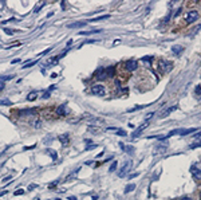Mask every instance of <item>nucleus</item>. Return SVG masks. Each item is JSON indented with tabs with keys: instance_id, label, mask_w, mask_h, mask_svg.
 <instances>
[{
	"instance_id": "1",
	"label": "nucleus",
	"mask_w": 201,
	"mask_h": 200,
	"mask_svg": "<svg viewBox=\"0 0 201 200\" xmlns=\"http://www.w3.org/2000/svg\"><path fill=\"white\" fill-rule=\"evenodd\" d=\"M132 167H133V163L132 161H125L124 163V165L121 167V169L118 171V177H126L128 176V173L130 172V169H132Z\"/></svg>"
},
{
	"instance_id": "2",
	"label": "nucleus",
	"mask_w": 201,
	"mask_h": 200,
	"mask_svg": "<svg viewBox=\"0 0 201 200\" xmlns=\"http://www.w3.org/2000/svg\"><path fill=\"white\" fill-rule=\"evenodd\" d=\"M91 93L95 95H99V97H103L106 94V89H105L103 85H99V83H95L93 87H91Z\"/></svg>"
},
{
	"instance_id": "3",
	"label": "nucleus",
	"mask_w": 201,
	"mask_h": 200,
	"mask_svg": "<svg viewBox=\"0 0 201 200\" xmlns=\"http://www.w3.org/2000/svg\"><path fill=\"white\" fill-rule=\"evenodd\" d=\"M198 19V12L194 11V10H192V11H189L188 14H186L185 16V22L188 24H192L193 22H196V20Z\"/></svg>"
},
{
	"instance_id": "4",
	"label": "nucleus",
	"mask_w": 201,
	"mask_h": 200,
	"mask_svg": "<svg viewBox=\"0 0 201 200\" xmlns=\"http://www.w3.org/2000/svg\"><path fill=\"white\" fill-rule=\"evenodd\" d=\"M125 69L128 71H134L138 69V62L137 61H128L125 63Z\"/></svg>"
},
{
	"instance_id": "5",
	"label": "nucleus",
	"mask_w": 201,
	"mask_h": 200,
	"mask_svg": "<svg viewBox=\"0 0 201 200\" xmlns=\"http://www.w3.org/2000/svg\"><path fill=\"white\" fill-rule=\"evenodd\" d=\"M160 69H162L164 73H168L173 69V65L170 62H166V61H160Z\"/></svg>"
},
{
	"instance_id": "6",
	"label": "nucleus",
	"mask_w": 201,
	"mask_h": 200,
	"mask_svg": "<svg viewBox=\"0 0 201 200\" xmlns=\"http://www.w3.org/2000/svg\"><path fill=\"white\" fill-rule=\"evenodd\" d=\"M95 77H97V79H99V81H103L107 75H106V69H103V67H99L97 70V73H95Z\"/></svg>"
},
{
	"instance_id": "7",
	"label": "nucleus",
	"mask_w": 201,
	"mask_h": 200,
	"mask_svg": "<svg viewBox=\"0 0 201 200\" xmlns=\"http://www.w3.org/2000/svg\"><path fill=\"white\" fill-rule=\"evenodd\" d=\"M69 113V109H67L66 105H60L59 107H56V114L58 116H66Z\"/></svg>"
},
{
	"instance_id": "8",
	"label": "nucleus",
	"mask_w": 201,
	"mask_h": 200,
	"mask_svg": "<svg viewBox=\"0 0 201 200\" xmlns=\"http://www.w3.org/2000/svg\"><path fill=\"white\" fill-rule=\"evenodd\" d=\"M147 125H149V121H145V122H143V124H142V125H141V126H139V128H138V130H135L134 133H133V137H137L138 134H141V133H142V132H143V130H145V128H146Z\"/></svg>"
},
{
	"instance_id": "9",
	"label": "nucleus",
	"mask_w": 201,
	"mask_h": 200,
	"mask_svg": "<svg viewBox=\"0 0 201 200\" xmlns=\"http://www.w3.org/2000/svg\"><path fill=\"white\" fill-rule=\"evenodd\" d=\"M86 24H87V22H75V23H71V24H69L67 27L69 28H81V27H85Z\"/></svg>"
},
{
	"instance_id": "10",
	"label": "nucleus",
	"mask_w": 201,
	"mask_h": 200,
	"mask_svg": "<svg viewBox=\"0 0 201 200\" xmlns=\"http://www.w3.org/2000/svg\"><path fill=\"white\" fill-rule=\"evenodd\" d=\"M190 172H192V175H193L196 179H201V169H198L196 165L190 168Z\"/></svg>"
},
{
	"instance_id": "11",
	"label": "nucleus",
	"mask_w": 201,
	"mask_h": 200,
	"mask_svg": "<svg viewBox=\"0 0 201 200\" xmlns=\"http://www.w3.org/2000/svg\"><path fill=\"white\" fill-rule=\"evenodd\" d=\"M177 109V106H172V107H169V109H166L165 112H162V113L160 114V118H165V117H168L172 112H174V110Z\"/></svg>"
},
{
	"instance_id": "12",
	"label": "nucleus",
	"mask_w": 201,
	"mask_h": 200,
	"mask_svg": "<svg viewBox=\"0 0 201 200\" xmlns=\"http://www.w3.org/2000/svg\"><path fill=\"white\" fill-rule=\"evenodd\" d=\"M184 51V47L182 46H172V52L176 55H180Z\"/></svg>"
},
{
	"instance_id": "13",
	"label": "nucleus",
	"mask_w": 201,
	"mask_h": 200,
	"mask_svg": "<svg viewBox=\"0 0 201 200\" xmlns=\"http://www.w3.org/2000/svg\"><path fill=\"white\" fill-rule=\"evenodd\" d=\"M106 75H107V77H114V75H115V67L114 66L107 67V69H106Z\"/></svg>"
},
{
	"instance_id": "14",
	"label": "nucleus",
	"mask_w": 201,
	"mask_h": 200,
	"mask_svg": "<svg viewBox=\"0 0 201 200\" xmlns=\"http://www.w3.org/2000/svg\"><path fill=\"white\" fill-rule=\"evenodd\" d=\"M59 141L62 142V144H65V145H67V144H69V134H62V136H59Z\"/></svg>"
},
{
	"instance_id": "15",
	"label": "nucleus",
	"mask_w": 201,
	"mask_h": 200,
	"mask_svg": "<svg viewBox=\"0 0 201 200\" xmlns=\"http://www.w3.org/2000/svg\"><path fill=\"white\" fill-rule=\"evenodd\" d=\"M28 114H35V109H27L20 112V116H28Z\"/></svg>"
},
{
	"instance_id": "16",
	"label": "nucleus",
	"mask_w": 201,
	"mask_h": 200,
	"mask_svg": "<svg viewBox=\"0 0 201 200\" xmlns=\"http://www.w3.org/2000/svg\"><path fill=\"white\" fill-rule=\"evenodd\" d=\"M47 154H50L52 160H56V157H58L56 152H55V150H52V149H47Z\"/></svg>"
},
{
	"instance_id": "17",
	"label": "nucleus",
	"mask_w": 201,
	"mask_h": 200,
	"mask_svg": "<svg viewBox=\"0 0 201 200\" xmlns=\"http://www.w3.org/2000/svg\"><path fill=\"white\" fill-rule=\"evenodd\" d=\"M110 16L109 15H102L99 18H95V19H90V20H86V22H98V20H102V19H109Z\"/></svg>"
},
{
	"instance_id": "18",
	"label": "nucleus",
	"mask_w": 201,
	"mask_h": 200,
	"mask_svg": "<svg viewBox=\"0 0 201 200\" xmlns=\"http://www.w3.org/2000/svg\"><path fill=\"white\" fill-rule=\"evenodd\" d=\"M134 189H135V184H130V185H128V187L125 188V193L132 192V191H134Z\"/></svg>"
},
{
	"instance_id": "19",
	"label": "nucleus",
	"mask_w": 201,
	"mask_h": 200,
	"mask_svg": "<svg viewBox=\"0 0 201 200\" xmlns=\"http://www.w3.org/2000/svg\"><path fill=\"white\" fill-rule=\"evenodd\" d=\"M34 99H36V91H34V93H30L27 97V101H34Z\"/></svg>"
},
{
	"instance_id": "20",
	"label": "nucleus",
	"mask_w": 201,
	"mask_h": 200,
	"mask_svg": "<svg viewBox=\"0 0 201 200\" xmlns=\"http://www.w3.org/2000/svg\"><path fill=\"white\" fill-rule=\"evenodd\" d=\"M0 105H4V106H11V101H8V99H0Z\"/></svg>"
},
{
	"instance_id": "21",
	"label": "nucleus",
	"mask_w": 201,
	"mask_h": 200,
	"mask_svg": "<svg viewBox=\"0 0 201 200\" xmlns=\"http://www.w3.org/2000/svg\"><path fill=\"white\" fill-rule=\"evenodd\" d=\"M36 63H38V59H36V61H32V62H28L27 65H24V66H23V69H28V67L34 66V65H36Z\"/></svg>"
},
{
	"instance_id": "22",
	"label": "nucleus",
	"mask_w": 201,
	"mask_h": 200,
	"mask_svg": "<svg viewBox=\"0 0 201 200\" xmlns=\"http://www.w3.org/2000/svg\"><path fill=\"white\" fill-rule=\"evenodd\" d=\"M115 168H117V161H114V163L110 165V168H109V172H114V171H115Z\"/></svg>"
},
{
	"instance_id": "23",
	"label": "nucleus",
	"mask_w": 201,
	"mask_h": 200,
	"mask_svg": "<svg viewBox=\"0 0 201 200\" xmlns=\"http://www.w3.org/2000/svg\"><path fill=\"white\" fill-rule=\"evenodd\" d=\"M115 134L117 136H126V132L125 130H115Z\"/></svg>"
},
{
	"instance_id": "24",
	"label": "nucleus",
	"mask_w": 201,
	"mask_h": 200,
	"mask_svg": "<svg viewBox=\"0 0 201 200\" xmlns=\"http://www.w3.org/2000/svg\"><path fill=\"white\" fill-rule=\"evenodd\" d=\"M201 146V142H194V144H190V149H194V148H198Z\"/></svg>"
},
{
	"instance_id": "25",
	"label": "nucleus",
	"mask_w": 201,
	"mask_h": 200,
	"mask_svg": "<svg viewBox=\"0 0 201 200\" xmlns=\"http://www.w3.org/2000/svg\"><path fill=\"white\" fill-rule=\"evenodd\" d=\"M23 193H24L23 189H18V191H15V192H14V195H15V196H19V195H23Z\"/></svg>"
},
{
	"instance_id": "26",
	"label": "nucleus",
	"mask_w": 201,
	"mask_h": 200,
	"mask_svg": "<svg viewBox=\"0 0 201 200\" xmlns=\"http://www.w3.org/2000/svg\"><path fill=\"white\" fill-rule=\"evenodd\" d=\"M126 152L133 154V153H134V148H133V146H128V148H126Z\"/></svg>"
},
{
	"instance_id": "27",
	"label": "nucleus",
	"mask_w": 201,
	"mask_h": 200,
	"mask_svg": "<svg viewBox=\"0 0 201 200\" xmlns=\"http://www.w3.org/2000/svg\"><path fill=\"white\" fill-rule=\"evenodd\" d=\"M8 79H14V75H8V77H3V78H1V82H3V81H8Z\"/></svg>"
},
{
	"instance_id": "28",
	"label": "nucleus",
	"mask_w": 201,
	"mask_h": 200,
	"mask_svg": "<svg viewBox=\"0 0 201 200\" xmlns=\"http://www.w3.org/2000/svg\"><path fill=\"white\" fill-rule=\"evenodd\" d=\"M51 50H52V48H51V47H48V48H47V50H44V51H43V52H40V55H44V54H47V52H50Z\"/></svg>"
},
{
	"instance_id": "29",
	"label": "nucleus",
	"mask_w": 201,
	"mask_h": 200,
	"mask_svg": "<svg viewBox=\"0 0 201 200\" xmlns=\"http://www.w3.org/2000/svg\"><path fill=\"white\" fill-rule=\"evenodd\" d=\"M48 97H50V91L47 90L46 93H44V94H43V98H48Z\"/></svg>"
},
{
	"instance_id": "30",
	"label": "nucleus",
	"mask_w": 201,
	"mask_h": 200,
	"mask_svg": "<svg viewBox=\"0 0 201 200\" xmlns=\"http://www.w3.org/2000/svg\"><path fill=\"white\" fill-rule=\"evenodd\" d=\"M36 187H38V185H35V184L32 185V184H31V185H30V187H28V189H30V191H32V189H35V188H36Z\"/></svg>"
},
{
	"instance_id": "31",
	"label": "nucleus",
	"mask_w": 201,
	"mask_h": 200,
	"mask_svg": "<svg viewBox=\"0 0 201 200\" xmlns=\"http://www.w3.org/2000/svg\"><path fill=\"white\" fill-rule=\"evenodd\" d=\"M196 93H197V94H201V87L200 86L196 87Z\"/></svg>"
},
{
	"instance_id": "32",
	"label": "nucleus",
	"mask_w": 201,
	"mask_h": 200,
	"mask_svg": "<svg viewBox=\"0 0 201 200\" xmlns=\"http://www.w3.org/2000/svg\"><path fill=\"white\" fill-rule=\"evenodd\" d=\"M5 34H8V35H12V34H14V31H12V30H5Z\"/></svg>"
},
{
	"instance_id": "33",
	"label": "nucleus",
	"mask_w": 201,
	"mask_h": 200,
	"mask_svg": "<svg viewBox=\"0 0 201 200\" xmlns=\"http://www.w3.org/2000/svg\"><path fill=\"white\" fill-rule=\"evenodd\" d=\"M135 176H138V173H133V175H130L129 179H133V177H135Z\"/></svg>"
},
{
	"instance_id": "34",
	"label": "nucleus",
	"mask_w": 201,
	"mask_h": 200,
	"mask_svg": "<svg viewBox=\"0 0 201 200\" xmlns=\"http://www.w3.org/2000/svg\"><path fill=\"white\" fill-rule=\"evenodd\" d=\"M201 136V132H196V133H194V137H200Z\"/></svg>"
},
{
	"instance_id": "35",
	"label": "nucleus",
	"mask_w": 201,
	"mask_h": 200,
	"mask_svg": "<svg viewBox=\"0 0 201 200\" xmlns=\"http://www.w3.org/2000/svg\"><path fill=\"white\" fill-rule=\"evenodd\" d=\"M181 11H182V8H180V10H178L177 12H176V16H178V15H180V14H181Z\"/></svg>"
},
{
	"instance_id": "36",
	"label": "nucleus",
	"mask_w": 201,
	"mask_h": 200,
	"mask_svg": "<svg viewBox=\"0 0 201 200\" xmlns=\"http://www.w3.org/2000/svg\"><path fill=\"white\" fill-rule=\"evenodd\" d=\"M4 89V82H0V90H3Z\"/></svg>"
},
{
	"instance_id": "37",
	"label": "nucleus",
	"mask_w": 201,
	"mask_h": 200,
	"mask_svg": "<svg viewBox=\"0 0 201 200\" xmlns=\"http://www.w3.org/2000/svg\"><path fill=\"white\" fill-rule=\"evenodd\" d=\"M180 200H192V197H188V196H185V197H182V199H180Z\"/></svg>"
},
{
	"instance_id": "38",
	"label": "nucleus",
	"mask_w": 201,
	"mask_h": 200,
	"mask_svg": "<svg viewBox=\"0 0 201 200\" xmlns=\"http://www.w3.org/2000/svg\"><path fill=\"white\" fill-rule=\"evenodd\" d=\"M18 62H20V59H14L11 63H18Z\"/></svg>"
},
{
	"instance_id": "39",
	"label": "nucleus",
	"mask_w": 201,
	"mask_h": 200,
	"mask_svg": "<svg viewBox=\"0 0 201 200\" xmlns=\"http://www.w3.org/2000/svg\"><path fill=\"white\" fill-rule=\"evenodd\" d=\"M7 180H11V176H7V177H5V179H4L3 181H7Z\"/></svg>"
},
{
	"instance_id": "40",
	"label": "nucleus",
	"mask_w": 201,
	"mask_h": 200,
	"mask_svg": "<svg viewBox=\"0 0 201 200\" xmlns=\"http://www.w3.org/2000/svg\"><path fill=\"white\" fill-rule=\"evenodd\" d=\"M69 200H78V199H77V197H74V196H70Z\"/></svg>"
},
{
	"instance_id": "41",
	"label": "nucleus",
	"mask_w": 201,
	"mask_h": 200,
	"mask_svg": "<svg viewBox=\"0 0 201 200\" xmlns=\"http://www.w3.org/2000/svg\"><path fill=\"white\" fill-rule=\"evenodd\" d=\"M200 197H201V191H200Z\"/></svg>"
},
{
	"instance_id": "42",
	"label": "nucleus",
	"mask_w": 201,
	"mask_h": 200,
	"mask_svg": "<svg viewBox=\"0 0 201 200\" xmlns=\"http://www.w3.org/2000/svg\"><path fill=\"white\" fill-rule=\"evenodd\" d=\"M55 200H60V199H55Z\"/></svg>"
}]
</instances>
